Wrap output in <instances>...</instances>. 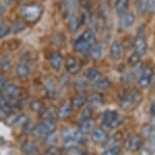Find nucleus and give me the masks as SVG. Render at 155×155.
Wrapping results in <instances>:
<instances>
[{
	"label": "nucleus",
	"mask_w": 155,
	"mask_h": 155,
	"mask_svg": "<svg viewBox=\"0 0 155 155\" xmlns=\"http://www.w3.org/2000/svg\"><path fill=\"white\" fill-rule=\"evenodd\" d=\"M87 102L94 107L101 106L104 104V96L99 93H92L87 97Z\"/></svg>",
	"instance_id": "dca6fc26"
},
{
	"label": "nucleus",
	"mask_w": 155,
	"mask_h": 155,
	"mask_svg": "<svg viewBox=\"0 0 155 155\" xmlns=\"http://www.w3.org/2000/svg\"><path fill=\"white\" fill-rule=\"evenodd\" d=\"M32 133H33V136L37 137V139H46V136L49 134V132L45 129V127L42 126L41 124H38V125H35V127H34L33 131H32Z\"/></svg>",
	"instance_id": "a878e982"
},
{
	"label": "nucleus",
	"mask_w": 155,
	"mask_h": 155,
	"mask_svg": "<svg viewBox=\"0 0 155 155\" xmlns=\"http://www.w3.org/2000/svg\"><path fill=\"white\" fill-rule=\"evenodd\" d=\"M89 54H90V56H91V58L95 59V61L101 58V57L102 56L101 45H99V44L92 45L91 48H90V50H89Z\"/></svg>",
	"instance_id": "412c9836"
},
{
	"label": "nucleus",
	"mask_w": 155,
	"mask_h": 155,
	"mask_svg": "<svg viewBox=\"0 0 155 155\" xmlns=\"http://www.w3.org/2000/svg\"><path fill=\"white\" fill-rule=\"evenodd\" d=\"M45 92L49 99H55L58 94V87L53 79H48L45 83Z\"/></svg>",
	"instance_id": "423d86ee"
},
{
	"label": "nucleus",
	"mask_w": 155,
	"mask_h": 155,
	"mask_svg": "<svg viewBox=\"0 0 155 155\" xmlns=\"http://www.w3.org/2000/svg\"><path fill=\"white\" fill-rule=\"evenodd\" d=\"M11 59L8 58V57H4V58H2L1 61H0V67L2 68V70H8L11 68Z\"/></svg>",
	"instance_id": "49530a36"
},
{
	"label": "nucleus",
	"mask_w": 155,
	"mask_h": 155,
	"mask_svg": "<svg viewBox=\"0 0 155 155\" xmlns=\"http://www.w3.org/2000/svg\"><path fill=\"white\" fill-rule=\"evenodd\" d=\"M74 86H76V90H78V91H83V90H86L89 86V83L86 79H78L76 83H74Z\"/></svg>",
	"instance_id": "58836bf2"
},
{
	"label": "nucleus",
	"mask_w": 155,
	"mask_h": 155,
	"mask_svg": "<svg viewBox=\"0 0 155 155\" xmlns=\"http://www.w3.org/2000/svg\"><path fill=\"white\" fill-rule=\"evenodd\" d=\"M150 112H151L152 116L155 117V102H154V103H152L151 107H150Z\"/></svg>",
	"instance_id": "bf43d9fd"
},
{
	"label": "nucleus",
	"mask_w": 155,
	"mask_h": 155,
	"mask_svg": "<svg viewBox=\"0 0 155 155\" xmlns=\"http://www.w3.org/2000/svg\"><path fill=\"white\" fill-rule=\"evenodd\" d=\"M121 147L119 145H115L113 147H110L104 150L101 155H119L121 153Z\"/></svg>",
	"instance_id": "473e14b6"
},
{
	"label": "nucleus",
	"mask_w": 155,
	"mask_h": 155,
	"mask_svg": "<svg viewBox=\"0 0 155 155\" xmlns=\"http://www.w3.org/2000/svg\"><path fill=\"white\" fill-rule=\"evenodd\" d=\"M72 114V105L69 103H63L60 108L57 111V117L60 120H66L71 116Z\"/></svg>",
	"instance_id": "ddd939ff"
},
{
	"label": "nucleus",
	"mask_w": 155,
	"mask_h": 155,
	"mask_svg": "<svg viewBox=\"0 0 155 155\" xmlns=\"http://www.w3.org/2000/svg\"><path fill=\"white\" fill-rule=\"evenodd\" d=\"M153 127H152L151 124H145L142 126L141 128V136L144 137V139H151L153 136Z\"/></svg>",
	"instance_id": "c756f323"
},
{
	"label": "nucleus",
	"mask_w": 155,
	"mask_h": 155,
	"mask_svg": "<svg viewBox=\"0 0 155 155\" xmlns=\"http://www.w3.org/2000/svg\"><path fill=\"white\" fill-rule=\"evenodd\" d=\"M30 74V69L27 65V62H21L20 64L17 65L16 67V75L19 78H26Z\"/></svg>",
	"instance_id": "f3484780"
},
{
	"label": "nucleus",
	"mask_w": 155,
	"mask_h": 155,
	"mask_svg": "<svg viewBox=\"0 0 155 155\" xmlns=\"http://www.w3.org/2000/svg\"><path fill=\"white\" fill-rule=\"evenodd\" d=\"M7 116V114L5 111H3L1 108H0V120H3V119H5V117Z\"/></svg>",
	"instance_id": "13d9d810"
},
{
	"label": "nucleus",
	"mask_w": 155,
	"mask_h": 155,
	"mask_svg": "<svg viewBox=\"0 0 155 155\" xmlns=\"http://www.w3.org/2000/svg\"><path fill=\"white\" fill-rule=\"evenodd\" d=\"M129 6V0H116L115 2V11L119 16L127 12Z\"/></svg>",
	"instance_id": "a211bd4d"
},
{
	"label": "nucleus",
	"mask_w": 155,
	"mask_h": 155,
	"mask_svg": "<svg viewBox=\"0 0 155 155\" xmlns=\"http://www.w3.org/2000/svg\"><path fill=\"white\" fill-rule=\"evenodd\" d=\"M4 1V3H6V4H9V3H12L14 0H3Z\"/></svg>",
	"instance_id": "052dcab7"
},
{
	"label": "nucleus",
	"mask_w": 155,
	"mask_h": 155,
	"mask_svg": "<svg viewBox=\"0 0 155 155\" xmlns=\"http://www.w3.org/2000/svg\"><path fill=\"white\" fill-rule=\"evenodd\" d=\"M34 127H35V125H34L32 122H30L28 121L26 124L24 125L23 127H22V132H23L24 134H29V133H32V131H33V129H34Z\"/></svg>",
	"instance_id": "37998d69"
},
{
	"label": "nucleus",
	"mask_w": 155,
	"mask_h": 155,
	"mask_svg": "<svg viewBox=\"0 0 155 155\" xmlns=\"http://www.w3.org/2000/svg\"><path fill=\"white\" fill-rule=\"evenodd\" d=\"M22 151L26 155H35L38 152V149L33 142H26L22 145Z\"/></svg>",
	"instance_id": "aec40b11"
},
{
	"label": "nucleus",
	"mask_w": 155,
	"mask_h": 155,
	"mask_svg": "<svg viewBox=\"0 0 155 155\" xmlns=\"http://www.w3.org/2000/svg\"><path fill=\"white\" fill-rule=\"evenodd\" d=\"M125 149L128 150V151H139V150L142 149V146H143V142H142V139L139 136H136V134H129L128 136L125 139Z\"/></svg>",
	"instance_id": "f03ea898"
},
{
	"label": "nucleus",
	"mask_w": 155,
	"mask_h": 155,
	"mask_svg": "<svg viewBox=\"0 0 155 155\" xmlns=\"http://www.w3.org/2000/svg\"><path fill=\"white\" fill-rule=\"evenodd\" d=\"M20 114H18V112H11V114H8V116H7V118L5 120L6 124L8 125V126H14L15 123H16L17 119L19 118Z\"/></svg>",
	"instance_id": "e433bc0d"
},
{
	"label": "nucleus",
	"mask_w": 155,
	"mask_h": 155,
	"mask_svg": "<svg viewBox=\"0 0 155 155\" xmlns=\"http://www.w3.org/2000/svg\"><path fill=\"white\" fill-rule=\"evenodd\" d=\"M151 80H152V78H150V77L141 75V76L139 77V79H137V86L140 87H142V89H146V87H148L150 84H151Z\"/></svg>",
	"instance_id": "f704fd0d"
},
{
	"label": "nucleus",
	"mask_w": 155,
	"mask_h": 155,
	"mask_svg": "<svg viewBox=\"0 0 155 155\" xmlns=\"http://www.w3.org/2000/svg\"><path fill=\"white\" fill-rule=\"evenodd\" d=\"M42 15V7L38 4H28L21 9V16L25 22L35 23Z\"/></svg>",
	"instance_id": "f257e3e1"
},
{
	"label": "nucleus",
	"mask_w": 155,
	"mask_h": 155,
	"mask_svg": "<svg viewBox=\"0 0 155 155\" xmlns=\"http://www.w3.org/2000/svg\"><path fill=\"white\" fill-rule=\"evenodd\" d=\"M118 112L115 111H106L102 114V119H104V123H110L111 121H113L114 119H116L118 117Z\"/></svg>",
	"instance_id": "7c9ffc66"
},
{
	"label": "nucleus",
	"mask_w": 155,
	"mask_h": 155,
	"mask_svg": "<svg viewBox=\"0 0 155 155\" xmlns=\"http://www.w3.org/2000/svg\"><path fill=\"white\" fill-rule=\"evenodd\" d=\"M39 117L41 118V120H55V118L57 117V111L54 107H44L42 111L39 112Z\"/></svg>",
	"instance_id": "6ab92c4d"
},
{
	"label": "nucleus",
	"mask_w": 155,
	"mask_h": 155,
	"mask_svg": "<svg viewBox=\"0 0 155 155\" xmlns=\"http://www.w3.org/2000/svg\"><path fill=\"white\" fill-rule=\"evenodd\" d=\"M142 101V95L137 92H132V102H134V106H137L140 102Z\"/></svg>",
	"instance_id": "de8ad7c7"
},
{
	"label": "nucleus",
	"mask_w": 155,
	"mask_h": 155,
	"mask_svg": "<svg viewBox=\"0 0 155 155\" xmlns=\"http://www.w3.org/2000/svg\"><path fill=\"white\" fill-rule=\"evenodd\" d=\"M93 87L96 90H101V91H104V90H107L110 87V80L107 78H101L99 77L97 80L93 81Z\"/></svg>",
	"instance_id": "5701e85b"
},
{
	"label": "nucleus",
	"mask_w": 155,
	"mask_h": 155,
	"mask_svg": "<svg viewBox=\"0 0 155 155\" xmlns=\"http://www.w3.org/2000/svg\"><path fill=\"white\" fill-rule=\"evenodd\" d=\"M62 62H63V57H62L61 53L58 51L52 52V54L50 55V65H51L52 68L58 71L61 68Z\"/></svg>",
	"instance_id": "1a4fd4ad"
},
{
	"label": "nucleus",
	"mask_w": 155,
	"mask_h": 155,
	"mask_svg": "<svg viewBox=\"0 0 155 155\" xmlns=\"http://www.w3.org/2000/svg\"><path fill=\"white\" fill-rule=\"evenodd\" d=\"M86 102H87V97H86V95L83 93L76 95L71 100V103L74 107H82Z\"/></svg>",
	"instance_id": "393cba45"
},
{
	"label": "nucleus",
	"mask_w": 155,
	"mask_h": 155,
	"mask_svg": "<svg viewBox=\"0 0 155 155\" xmlns=\"http://www.w3.org/2000/svg\"><path fill=\"white\" fill-rule=\"evenodd\" d=\"M134 15L131 14V12H125V14L121 15L120 16V19H119V25L122 29H126V28H129L130 26H132L134 23Z\"/></svg>",
	"instance_id": "0eeeda50"
},
{
	"label": "nucleus",
	"mask_w": 155,
	"mask_h": 155,
	"mask_svg": "<svg viewBox=\"0 0 155 155\" xmlns=\"http://www.w3.org/2000/svg\"><path fill=\"white\" fill-rule=\"evenodd\" d=\"M146 7H147V12H155V0H147Z\"/></svg>",
	"instance_id": "09e8293b"
},
{
	"label": "nucleus",
	"mask_w": 155,
	"mask_h": 155,
	"mask_svg": "<svg viewBox=\"0 0 155 155\" xmlns=\"http://www.w3.org/2000/svg\"><path fill=\"white\" fill-rule=\"evenodd\" d=\"M132 45H134V52H136L137 55L142 56L147 53L148 45H147V42H146V40H145L143 34H137L136 37V39L134 40Z\"/></svg>",
	"instance_id": "20e7f679"
},
{
	"label": "nucleus",
	"mask_w": 155,
	"mask_h": 155,
	"mask_svg": "<svg viewBox=\"0 0 155 155\" xmlns=\"http://www.w3.org/2000/svg\"><path fill=\"white\" fill-rule=\"evenodd\" d=\"M48 153L50 155H61V150L56 146H51L48 150Z\"/></svg>",
	"instance_id": "3c124183"
},
{
	"label": "nucleus",
	"mask_w": 155,
	"mask_h": 155,
	"mask_svg": "<svg viewBox=\"0 0 155 155\" xmlns=\"http://www.w3.org/2000/svg\"><path fill=\"white\" fill-rule=\"evenodd\" d=\"M74 48L76 49L78 52H80V53L86 54V53H88V52H89L91 46H90L88 43H86V42H85L81 37H77V39L74 40Z\"/></svg>",
	"instance_id": "9b49d317"
},
{
	"label": "nucleus",
	"mask_w": 155,
	"mask_h": 155,
	"mask_svg": "<svg viewBox=\"0 0 155 155\" xmlns=\"http://www.w3.org/2000/svg\"><path fill=\"white\" fill-rule=\"evenodd\" d=\"M6 103H7V100L5 98V96H4L3 94L0 93V108H1L3 105H5Z\"/></svg>",
	"instance_id": "864d4df0"
},
{
	"label": "nucleus",
	"mask_w": 155,
	"mask_h": 155,
	"mask_svg": "<svg viewBox=\"0 0 155 155\" xmlns=\"http://www.w3.org/2000/svg\"><path fill=\"white\" fill-rule=\"evenodd\" d=\"M4 12H5V5L2 2H0V16H2L4 14Z\"/></svg>",
	"instance_id": "4d7b16f0"
},
{
	"label": "nucleus",
	"mask_w": 155,
	"mask_h": 155,
	"mask_svg": "<svg viewBox=\"0 0 155 155\" xmlns=\"http://www.w3.org/2000/svg\"><path fill=\"white\" fill-rule=\"evenodd\" d=\"M42 155H50L49 153H46V154H42Z\"/></svg>",
	"instance_id": "e2e57ef3"
},
{
	"label": "nucleus",
	"mask_w": 155,
	"mask_h": 155,
	"mask_svg": "<svg viewBox=\"0 0 155 155\" xmlns=\"http://www.w3.org/2000/svg\"><path fill=\"white\" fill-rule=\"evenodd\" d=\"M65 69H66L67 73H69L71 75H76L79 73V72H81L82 66L77 58H74V57H72V56H68L65 61Z\"/></svg>",
	"instance_id": "39448f33"
},
{
	"label": "nucleus",
	"mask_w": 155,
	"mask_h": 155,
	"mask_svg": "<svg viewBox=\"0 0 155 155\" xmlns=\"http://www.w3.org/2000/svg\"><path fill=\"white\" fill-rule=\"evenodd\" d=\"M67 155H83L82 151L78 147H72V148L67 149Z\"/></svg>",
	"instance_id": "8fccbe9b"
},
{
	"label": "nucleus",
	"mask_w": 155,
	"mask_h": 155,
	"mask_svg": "<svg viewBox=\"0 0 155 155\" xmlns=\"http://www.w3.org/2000/svg\"><path fill=\"white\" fill-rule=\"evenodd\" d=\"M143 76H147V77H150V78H152L153 77V70H152L150 67H144L143 69V72H142V74Z\"/></svg>",
	"instance_id": "603ef678"
},
{
	"label": "nucleus",
	"mask_w": 155,
	"mask_h": 155,
	"mask_svg": "<svg viewBox=\"0 0 155 155\" xmlns=\"http://www.w3.org/2000/svg\"><path fill=\"white\" fill-rule=\"evenodd\" d=\"M8 33H11V27L5 24H0V39L6 37Z\"/></svg>",
	"instance_id": "a18cd8bd"
},
{
	"label": "nucleus",
	"mask_w": 155,
	"mask_h": 155,
	"mask_svg": "<svg viewBox=\"0 0 155 155\" xmlns=\"http://www.w3.org/2000/svg\"><path fill=\"white\" fill-rule=\"evenodd\" d=\"M56 134H55V132H52V133H49L48 136H46V139H45V144L47 145V146L51 147V146H54L55 143H56L57 139H56Z\"/></svg>",
	"instance_id": "ea45409f"
},
{
	"label": "nucleus",
	"mask_w": 155,
	"mask_h": 155,
	"mask_svg": "<svg viewBox=\"0 0 155 155\" xmlns=\"http://www.w3.org/2000/svg\"><path fill=\"white\" fill-rule=\"evenodd\" d=\"M41 124L45 127V129H46L49 133L55 132V130H56V128H57V124H56V122H55V120H50V119L42 120Z\"/></svg>",
	"instance_id": "c85d7f7f"
},
{
	"label": "nucleus",
	"mask_w": 155,
	"mask_h": 155,
	"mask_svg": "<svg viewBox=\"0 0 155 155\" xmlns=\"http://www.w3.org/2000/svg\"><path fill=\"white\" fill-rule=\"evenodd\" d=\"M122 139V134L120 132H117V133L113 134L112 136L107 137L106 143L104 144V147H113L115 145H118V142Z\"/></svg>",
	"instance_id": "cd10ccee"
},
{
	"label": "nucleus",
	"mask_w": 155,
	"mask_h": 155,
	"mask_svg": "<svg viewBox=\"0 0 155 155\" xmlns=\"http://www.w3.org/2000/svg\"><path fill=\"white\" fill-rule=\"evenodd\" d=\"M140 155H152V152L147 148H142L140 150Z\"/></svg>",
	"instance_id": "5fc2aeb1"
},
{
	"label": "nucleus",
	"mask_w": 155,
	"mask_h": 155,
	"mask_svg": "<svg viewBox=\"0 0 155 155\" xmlns=\"http://www.w3.org/2000/svg\"><path fill=\"white\" fill-rule=\"evenodd\" d=\"M122 54V46L118 41H114L110 46V57L114 61H118Z\"/></svg>",
	"instance_id": "f8f14e48"
},
{
	"label": "nucleus",
	"mask_w": 155,
	"mask_h": 155,
	"mask_svg": "<svg viewBox=\"0 0 155 155\" xmlns=\"http://www.w3.org/2000/svg\"><path fill=\"white\" fill-rule=\"evenodd\" d=\"M91 114H92V111L89 108V107H86V108H84L83 111H82V112L80 114L79 116V122L80 124L82 123V122L86 121V120H88L91 118Z\"/></svg>",
	"instance_id": "c9c22d12"
},
{
	"label": "nucleus",
	"mask_w": 155,
	"mask_h": 155,
	"mask_svg": "<svg viewBox=\"0 0 155 155\" xmlns=\"http://www.w3.org/2000/svg\"><path fill=\"white\" fill-rule=\"evenodd\" d=\"M83 155H94V154H92V153H86V154H83Z\"/></svg>",
	"instance_id": "680f3d73"
},
{
	"label": "nucleus",
	"mask_w": 155,
	"mask_h": 155,
	"mask_svg": "<svg viewBox=\"0 0 155 155\" xmlns=\"http://www.w3.org/2000/svg\"><path fill=\"white\" fill-rule=\"evenodd\" d=\"M67 26H68V29L71 32H76L78 29L80 28V26H81V21H80V19L78 18V17L71 16V18L68 19V24H67Z\"/></svg>",
	"instance_id": "bb28decb"
},
{
	"label": "nucleus",
	"mask_w": 155,
	"mask_h": 155,
	"mask_svg": "<svg viewBox=\"0 0 155 155\" xmlns=\"http://www.w3.org/2000/svg\"><path fill=\"white\" fill-rule=\"evenodd\" d=\"M91 139L95 144H104L107 139V132L101 128H96L91 132Z\"/></svg>",
	"instance_id": "9d476101"
},
{
	"label": "nucleus",
	"mask_w": 155,
	"mask_h": 155,
	"mask_svg": "<svg viewBox=\"0 0 155 155\" xmlns=\"http://www.w3.org/2000/svg\"><path fill=\"white\" fill-rule=\"evenodd\" d=\"M80 37H81L86 43H88L90 46L95 44V33H94L93 30H91V29H87V30L83 31V33Z\"/></svg>",
	"instance_id": "4be33fe9"
},
{
	"label": "nucleus",
	"mask_w": 155,
	"mask_h": 155,
	"mask_svg": "<svg viewBox=\"0 0 155 155\" xmlns=\"http://www.w3.org/2000/svg\"><path fill=\"white\" fill-rule=\"evenodd\" d=\"M20 94H21V90L16 84H6L5 87L3 89V95L8 99L19 98Z\"/></svg>",
	"instance_id": "6e6552de"
},
{
	"label": "nucleus",
	"mask_w": 155,
	"mask_h": 155,
	"mask_svg": "<svg viewBox=\"0 0 155 155\" xmlns=\"http://www.w3.org/2000/svg\"><path fill=\"white\" fill-rule=\"evenodd\" d=\"M84 75H85V77H86V79L91 80V81H95L99 78V77H101V74H99V72L97 71L95 68L86 69L84 72Z\"/></svg>",
	"instance_id": "b1692460"
},
{
	"label": "nucleus",
	"mask_w": 155,
	"mask_h": 155,
	"mask_svg": "<svg viewBox=\"0 0 155 155\" xmlns=\"http://www.w3.org/2000/svg\"><path fill=\"white\" fill-rule=\"evenodd\" d=\"M134 106V102H132V92H126L125 94L122 96L120 100V107L124 111H128Z\"/></svg>",
	"instance_id": "4468645a"
},
{
	"label": "nucleus",
	"mask_w": 155,
	"mask_h": 155,
	"mask_svg": "<svg viewBox=\"0 0 155 155\" xmlns=\"http://www.w3.org/2000/svg\"><path fill=\"white\" fill-rule=\"evenodd\" d=\"M95 121L94 119L90 118L86 121L82 122L81 125H80V131L82 132L83 134H86V133H91L92 131L95 129Z\"/></svg>",
	"instance_id": "2eb2a0df"
},
{
	"label": "nucleus",
	"mask_w": 155,
	"mask_h": 155,
	"mask_svg": "<svg viewBox=\"0 0 155 155\" xmlns=\"http://www.w3.org/2000/svg\"><path fill=\"white\" fill-rule=\"evenodd\" d=\"M6 86V80L4 77L0 76V90H3Z\"/></svg>",
	"instance_id": "6e6d98bb"
},
{
	"label": "nucleus",
	"mask_w": 155,
	"mask_h": 155,
	"mask_svg": "<svg viewBox=\"0 0 155 155\" xmlns=\"http://www.w3.org/2000/svg\"><path fill=\"white\" fill-rule=\"evenodd\" d=\"M61 137L62 139H74L77 143L81 144L84 142V134L80 131V129H76V128H66L62 131L61 133Z\"/></svg>",
	"instance_id": "7ed1b4c3"
},
{
	"label": "nucleus",
	"mask_w": 155,
	"mask_h": 155,
	"mask_svg": "<svg viewBox=\"0 0 155 155\" xmlns=\"http://www.w3.org/2000/svg\"><path fill=\"white\" fill-rule=\"evenodd\" d=\"M137 11L140 15H144L147 12V7H146V2L144 0H139L137 2Z\"/></svg>",
	"instance_id": "79ce46f5"
},
{
	"label": "nucleus",
	"mask_w": 155,
	"mask_h": 155,
	"mask_svg": "<svg viewBox=\"0 0 155 155\" xmlns=\"http://www.w3.org/2000/svg\"><path fill=\"white\" fill-rule=\"evenodd\" d=\"M44 103H42L41 101H39V100H32L31 102H30V109H31L32 111L34 112H37V114H39L42 108H44Z\"/></svg>",
	"instance_id": "2f4dec72"
},
{
	"label": "nucleus",
	"mask_w": 155,
	"mask_h": 155,
	"mask_svg": "<svg viewBox=\"0 0 155 155\" xmlns=\"http://www.w3.org/2000/svg\"><path fill=\"white\" fill-rule=\"evenodd\" d=\"M107 124L109 125L110 129H117V128H119L122 124H123V119L118 116L116 119H114L113 121H111L110 123H107Z\"/></svg>",
	"instance_id": "4c0bfd02"
},
{
	"label": "nucleus",
	"mask_w": 155,
	"mask_h": 155,
	"mask_svg": "<svg viewBox=\"0 0 155 155\" xmlns=\"http://www.w3.org/2000/svg\"><path fill=\"white\" fill-rule=\"evenodd\" d=\"M127 62H128L130 66L134 67L136 65H137L140 62V55H137L136 52H134V53H132L131 55H129L128 59H127Z\"/></svg>",
	"instance_id": "c03bdc74"
},
{
	"label": "nucleus",
	"mask_w": 155,
	"mask_h": 155,
	"mask_svg": "<svg viewBox=\"0 0 155 155\" xmlns=\"http://www.w3.org/2000/svg\"><path fill=\"white\" fill-rule=\"evenodd\" d=\"M28 121H29L28 117L25 116V114H20L19 118L17 119L16 123H15V125H14V127H23Z\"/></svg>",
	"instance_id": "a19ab883"
},
{
	"label": "nucleus",
	"mask_w": 155,
	"mask_h": 155,
	"mask_svg": "<svg viewBox=\"0 0 155 155\" xmlns=\"http://www.w3.org/2000/svg\"><path fill=\"white\" fill-rule=\"evenodd\" d=\"M25 29V24L23 22H20V21H16L14 24L11 26V32L14 34L20 33Z\"/></svg>",
	"instance_id": "72a5a7b5"
}]
</instances>
